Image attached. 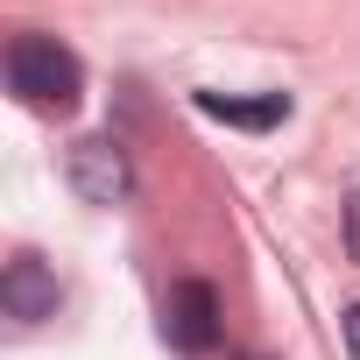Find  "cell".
I'll use <instances>...</instances> for the list:
<instances>
[{
  "label": "cell",
  "instance_id": "4",
  "mask_svg": "<svg viewBox=\"0 0 360 360\" xmlns=\"http://www.w3.org/2000/svg\"><path fill=\"white\" fill-rule=\"evenodd\" d=\"M0 311H8L15 325H43V318H57V276H50L36 255H15L8 276H0Z\"/></svg>",
  "mask_w": 360,
  "mask_h": 360
},
{
  "label": "cell",
  "instance_id": "2",
  "mask_svg": "<svg viewBox=\"0 0 360 360\" xmlns=\"http://www.w3.org/2000/svg\"><path fill=\"white\" fill-rule=\"evenodd\" d=\"M71 191L85 198V205H99V212H113V205H127V191H134V169H127V148L113 141V134H85L78 148H71Z\"/></svg>",
  "mask_w": 360,
  "mask_h": 360
},
{
  "label": "cell",
  "instance_id": "7",
  "mask_svg": "<svg viewBox=\"0 0 360 360\" xmlns=\"http://www.w3.org/2000/svg\"><path fill=\"white\" fill-rule=\"evenodd\" d=\"M346 353H353V360H360V304H353V311H346Z\"/></svg>",
  "mask_w": 360,
  "mask_h": 360
},
{
  "label": "cell",
  "instance_id": "8",
  "mask_svg": "<svg viewBox=\"0 0 360 360\" xmlns=\"http://www.w3.org/2000/svg\"><path fill=\"white\" fill-rule=\"evenodd\" d=\"M240 360H262V353H240Z\"/></svg>",
  "mask_w": 360,
  "mask_h": 360
},
{
  "label": "cell",
  "instance_id": "3",
  "mask_svg": "<svg viewBox=\"0 0 360 360\" xmlns=\"http://www.w3.org/2000/svg\"><path fill=\"white\" fill-rule=\"evenodd\" d=\"M162 339L176 353H212L219 346V290L198 283V276L169 283V297H162Z\"/></svg>",
  "mask_w": 360,
  "mask_h": 360
},
{
  "label": "cell",
  "instance_id": "5",
  "mask_svg": "<svg viewBox=\"0 0 360 360\" xmlns=\"http://www.w3.org/2000/svg\"><path fill=\"white\" fill-rule=\"evenodd\" d=\"M198 113L226 120V127H283L290 120V92H262V99H226V92H198Z\"/></svg>",
  "mask_w": 360,
  "mask_h": 360
},
{
  "label": "cell",
  "instance_id": "1",
  "mask_svg": "<svg viewBox=\"0 0 360 360\" xmlns=\"http://www.w3.org/2000/svg\"><path fill=\"white\" fill-rule=\"evenodd\" d=\"M8 85L22 92V106L36 113H71L85 99V64L57 43V36H15L8 43Z\"/></svg>",
  "mask_w": 360,
  "mask_h": 360
},
{
  "label": "cell",
  "instance_id": "6",
  "mask_svg": "<svg viewBox=\"0 0 360 360\" xmlns=\"http://www.w3.org/2000/svg\"><path fill=\"white\" fill-rule=\"evenodd\" d=\"M346 255H353V262H360V191H353V198H346Z\"/></svg>",
  "mask_w": 360,
  "mask_h": 360
}]
</instances>
